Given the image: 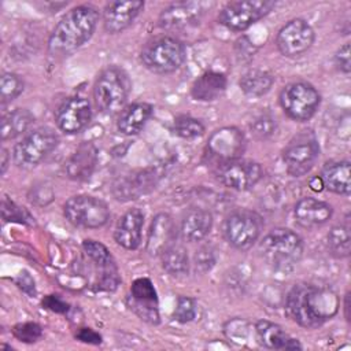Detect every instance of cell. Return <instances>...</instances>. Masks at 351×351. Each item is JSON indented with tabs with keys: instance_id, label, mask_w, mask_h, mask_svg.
<instances>
[{
	"instance_id": "cell-1",
	"label": "cell",
	"mask_w": 351,
	"mask_h": 351,
	"mask_svg": "<svg viewBox=\"0 0 351 351\" xmlns=\"http://www.w3.org/2000/svg\"><path fill=\"white\" fill-rule=\"evenodd\" d=\"M340 307L337 293L326 285L296 284L287 295L285 313L298 325L314 329L332 319Z\"/></svg>"
},
{
	"instance_id": "cell-2",
	"label": "cell",
	"mask_w": 351,
	"mask_h": 351,
	"mask_svg": "<svg viewBox=\"0 0 351 351\" xmlns=\"http://www.w3.org/2000/svg\"><path fill=\"white\" fill-rule=\"evenodd\" d=\"M100 14L93 5H78L66 12L48 38V53L62 59L81 48L93 34Z\"/></svg>"
},
{
	"instance_id": "cell-3",
	"label": "cell",
	"mask_w": 351,
	"mask_h": 351,
	"mask_svg": "<svg viewBox=\"0 0 351 351\" xmlns=\"http://www.w3.org/2000/svg\"><path fill=\"white\" fill-rule=\"evenodd\" d=\"M259 250L265 261L274 270L288 271L300 261L303 241L291 229L276 228L262 239Z\"/></svg>"
},
{
	"instance_id": "cell-4",
	"label": "cell",
	"mask_w": 351,
	"mask_h": 351,
	"mask_svg": "<svg viewBox=\"0 0 351 351\" xmlns=\"http://www.w3.org/2000/svg\"><path fill=\"white\" fill-rule=\"evenodd\" d=\"M132 90L128 73L118 66H108L99 74L93 86L96 107L104 114H115L123 106Z\"/></svg>"
},
{
	"instance_id": "cell-5",
	"label": "cell",
	"mask_w": 351,
	"mask_h": 351,
	"mask_svg": "<svg viewBox=\"0 0 351 351\" xmlns=\"http://www.w3.org/2000/svg\"><path fill=\"white\" fill-rule=\"evenodd\" d=\"M186 59L184 44L170 36L148 41L140 53L143 66L155 74H169L182 66Z\"/></svg>"
},
{
	"instance_id": "cell-6",
	"label": "cell",
	"mask_w": 351,
	"mask_h": 351,
	"mask_svg": "<svg viewBox=\"0 0 351 351\" xmlns=\"http://www.w3.org/2000/svg\"><path fill=\"white\" fill-rule=\"evenodd\" d=\"M58 143L59 137L52 129H34L14 147V162L22 169H32L43 162L56 148Z\"/></svg>"
},
{
	"instance_id": "cell-7",
	"label": "cell",
	"mask_w": 351,
	"mask_h": 351,
	"mask_svg": "<svg viewBox=\"0 0 351 351\" xmlns=\"http://www.w3.org/2000/svg\"><path fill=\"white\" fill-rule=\"evenodd\" d=\"M67 221L82 229H96L104 226L110 219L107 204L89 195H77L70 197L63 207Z\"/></svg>"
},
{
	"instance_id": "cell-8",
	"label": "cell",
	"mask_w": 351,
	"mask_h": 351,
	"mask_svg": "<svg viewBox=\"0 0 351 351\" xmlns=\"http://www.w3.org/2000/svg\"><path fill=\"white\" fill-rule=\"evenodd\" d=\"M319 155V145L311 130H302L295 134L282 151V160L293 177L304 176L311 170Z\"/></svg>"
},
{
	"instance_id": "cell-9",
	"label": "cell",
	"mask_w": 351,
	"mask_h": 351,
	"mask_svg": "<svg viewBox=\"0 0 351 351\" xmlns=\"http://www.w3.org/2000/svg\"><path fill=\"white\" fill-rule=\"evenodd\" d=\"M276 7L274 1L269 0H236L226 3L219 14L221 25L233 32H243L261 18L267 15Z\"/></svg>"
},
{
	"instance_id": "cell-10",
	"label": "cell",
	"mask_w": 351,
	"mask_h": 351,
	"mask_svg": "<svg viewBox=\"0 0 351 351\" xmlns=\"http://www.w3.org/2000/svg\"><path fill=\"white\" fill-rule=\"evenodd\" d=\"M263 228L262 217L251 210H236L223 222L225 239L234 248L250 250L259 239Z\"/></svg>"
},
{
	"instance_id": "cell-11",
	"label": "cell",
	"mask_w": 351,
	"mask_h": 351,
	"mask_svg": "<svg viewBox=\"0 0 351 351\" xmlns=\"http://www.w3.org/2000/svg\"><path fill=\"white\" fill-rule=\"evenodd\" d=\"M321 101L318 90L307 82H291L280 93V104L285 114L295 121L310 119Z\"/></svg>"
},
{
	"instance_id": "cell-12",
	"label": "cell",
	"mask_w": 351,
	"mask_h": 351,
	"mask_svg": "<svg viewBox=\"0 0 351 351\" xmlns=\"http://www.w3.org/2000/svg\"><path fill=\"white\" fill-rule=\"evenodd\" d=\"M263 170L259 163L247 159H232L222 162L217 170L218 180L228 188L236 191L251 189L261 178Z\"/></svg>"
},
{
	"instance_id": "cell-13",
	"label": "cell",
	"mask_w": 351,
	"mask_h": 351,
	"mask_svg": "<svg viewBox=\"0 0 351 351\" xmlns=\"http://www.w3.org/2000/svg\"><path fill=\"white\" fill-rule=\"evenodd\" d=\"M313 27L300 18L285 23L276 38L278 51L287 58H296L304 53L314 43Z\"/></svg>"
},
{
	"instance_id": "cell-14",
	"label": "cell",
	"mask_w": 351,
	"mask_h": 351,
	"mask_svg": "<svg viewBox=\"0 0 351 351\" xmlns=\"http://www.w3.org/2000/svg\"><path fill=\"white\" fill-rule=\"evenodd\" d=\"M82 250L88 259L99 269L96 288L100 291H114L119 284V276L117 265L110 254L108 248L95 240H84Z\"/></svg>"
},
{
	"instance_id": "cell-15",
	"label": "cell",
	"mask_w": 351,
	"mask_h": 351,
	"mask_svg": "<svg viewBox=\"0 0 351 351\" xmlns=\"http://www.w3.org/2000/svg\"><path fill=\"white\" fill-rule=\"evenodd\" d=\"M92 119L89 101L81 96H73L64 100L56 110L55 121L58 128L67 133L75 134L85 129Z\"/></svg>"
},
{
	"instance_id": "cell-16",
	"label": "cell",
	"mask_w": 351,
	"mask_h": 351,
	"mask_svg": "<svg viewBox=\"0 0 351 351\" xmlns=\"http://www.w3.org/2000/svg\"><path fill=\"white\" fill-rule=\"evenodd\" d=\"M160 173L154 169H144L118 178L112 185V195L117 200L128 202L138 199L140 196L151 192L158 184Z\"/></svg>"
},
{
	"instance_id": "cell-17",
	"label": "cell",
	"mask_w": 351,
	"mask_h": 351,
	"mask_svg": "<svg viewBox=\"0 0 351 351\" xmlns=\"http://www.w3.org/2000/svg\"><path fill=\"white\" fill-rule=\"evenodd\" d=\"M208 4L203 1H181L165 8L159 16V25L167 30H180L200 22Z\"/></svg>"
},
{
	"instance_id": "cell-18",
	"label": "cell",
	"mask_w": 351,
	"mask_h": 351,
	"mask_svg": "<svg viewBox=\"0 0 351 351\" xmlns=\"http://www.w3.org/2000/svg\"><path fill=\"white\" fill-rule=\"evenodd\" d=\"M128 303L130 310H133L141 319L152 325L159 324L158 296L149 278L141 277L133 281Z\"/></svg>"
},
{
	"instance_id": "cell-19",
	"label": "cell",
	"mask_w": 351,
	"mask_h": 351,
	"mask_svg": "<svg viewBox=\"0 0 351 351\" xmlns=\"http://www.w3.org/2000/svg\"><path fill=\"white\" fill-rule=\"evenodd\" d=\"M207 148L211 155L221 159V163L239 159L245 149V136L237 128H221L210 136Z\"/></svg>"
},
{
	"instance_id": "cell-20",
	"label": "cell",
	"mask_w": 351,
	"mask_h": 351,
	"mask_svg": "<svg viewBox=\"0 0 351 351\" xmlns=\"http://www.w3.org/2000/svg\"><path fill=\"white\" fill-rule=\"evenodd\" d=\"M143 8L144 1L141 0H119L108 3L103 11L104 29L112 34L123 32L133 23Z\"/></svg>"
},
{
	"instance_id": "cell-21",
	"label": "cell",
	"mask_w": 351,
	"mask_h": 351,
	"mask_svg": "<svg viewBox=\"0 0 351 351\" xmlns=\"http://www.w3.org/2000/svg\"><path fill=\"white\" fill-rule=\"evenodd\" d=\"M176 225L169 214H158L149 226L147 252L151 256H160L176 241Z\"/></svg>"
},
{
	"instance_id": "cell-22",
	"label": "cell",
	"mask_w": 351,
	"mask_h": 351,
	"mask_svg": "<svg viewBox=\"0 0 351 351\" xmlns=\"http://www.w3.org/2000/svg\"><path fill=\"white\" fill-rule=\"evenodd\" d=\"M143 223H144L143 211L138 208H130L119 218L115 226V230H114L115 241L126 250H136L141 244Z\"/></svg>"
},
{
	"instance_id": "cell-23",
	"label": "cell",
	"mask_w": 351,
	"mask_h": 351,
	"mask_svg": "<svg viewBox=\"0 0 351 351\" xmlns=\"http://www.w3.org/2000/svg\"><path fill=\"white\" fill-rule=\"evenodd\" d=\"M97 163V149L93 144L85 143L66 160L64 173L73 181L88 180Z\"/></svg>"
},
{
	"instance_id": "cell-24",
	"label": "cell",
	"mask_w": 351,
	"mask_h": 351,
	"mask_svg": "<svg viewBox=\"0 0 351 351\" xmlns=\"http://www.w3.org/2000/svg\"><path fill=\"white\" fill-rule=\"evenodd\" d=\"M332 206L326 202L314 197H303L296 203L293 217L300 226L310 229L328 222L332 217Z\"/></svg>"
},
{
	"instance_id": "cell-25",
	"label": "cell",
	"mask_w": 351,
	"mask_h": 351,
	"mask_svg": "<svg viewBox=\"0 0 351 351\" xmlns=\"http://www.w3.org/2000/svg\"><path fill=\"white\" fill-rule=\"evenodd\" d=\"M258 341L269 350H300L302 344L291 337L280 325L261 319L255 324Z\"/></svg>"
},
{
	"instance_id": "cell-26",
	"label": "cell",
	"mask_w": 351,
	"mask_h": 351,
	"mask_svg": "<svg viewBox=\"0 0 351 351\" xmlns=\"http://www.w3.org/2000/svg\"><path fill=\"white\" fill-rule=\"evenodd\" d=\"M226 77L218 71H206L195 80L191 95L199 101H214L226 90Z\"/></svg>"
},
{
	"instance_id": "cell-27",
	"label": "cell",
	"mask_w": 351,
	"mask_h": 351,
	"mask_svg": "<svg viewBox=\"0 0 351 351\" xmlns=\"http://www.w3.org/2000/svg\"><path fill=\"white\" fill-rule=\"evenodd\" d=\"M351 169L348 160L328 162L321 170L324 186L339 195H350L351 192Z\"/></svg>"
},
{
	"instance_id": "cell-28",
	"label": "cell",
	"mask_w": 351,
	"mask_h": 351,
	"mask_svg": "<svg viewBox=\"0 0 351 351\" xmlns=\"http://www.w3.org/2000/svg\"><path fill=\"white\" fill-rule=\"evenodd\" d=\"M213 226V215L203 208L189 210L181 222V236L185 241L195 243L204 239Z\"/></svg>"
},
{
	"instance_id": "cell-29",
	"label": "cell",
	"mask_w": 351,
	"mask_h": 351,
	"mask_svg": "<svg viewBox=\"0 0 351 351\" xmlns=\"http://www.w3.org/2000/svg\"><path fill=\"white\" fill-rule=\"evenodd\" d=\"M152 106L148 103H133L128 106L121 111L118 118V130L126 136L137 134L152 115Z\"/></svg>"
},
{
	"instance_id": "cell-30",
	"label": "cell",
	"mask_w": 351,
	"mask_h": 351,
	"mask_svg": "<svg viewBox=\"0 0 351 351\" xmlns=\"http://www.w3.org/2000/svg\"><path fill=\"white\" fill-rule=\"evenodd\" d=\"M33 121H34L33 114L25 108H15L4 114L1 118V129H0L1 140L5 141L23 134L29 129Z\"/></svg>"
},
{
	"instance_id": "cell-31",
	"label": "cell",
	"mask_w": 351,
	"mask_h": 351,
	"mask_svg": "<svg viewBox=\"0 0 351 351\" xmlns=\"http://www.w3.org/2000/svg\"><path fill=\"white\" fill-rule=\"evenodd\" d=\"M274 82V77L265 70H250L240 78V88L247 96L258 97L267 93Z\"/></svg>"
},
{
	"instance_id": "cell-32",
	"label": "cell",
	"mask_w": 351,
	"mask_h": 351,
	"mask_svg": "<svg viewBox=\"0 0 351 351\" xmlns=\"http://www.w3.org/2000/svg\"><path fill=\"white\" fill-rule=\"evenodd\" d=\"M162 266L171 276H182L189 270V259L186 250L180 244L170 245L162 255Z\"/></svg>"
},
{
	"instance_id": "cell-33",
	"label": "cell",
	"mask_w": 351,
	"mask_h": 351,
	"mask_svg": "<svg viewBox=\"0 0 351 351\" xmlns=\"http://www.w3.org/2000/svg\"><path fill=\"white\" fill-rule=\"evenodd\" d=\"M350 225L340 223L330 229L328 233V247L330 254L336 258H346L350 255Z\"/></svg>"
},
{
	"instance_id": "cell-34",
	"label": "cell",
	"mask_w": 351,
	"mask_h": 351,
	"mask_svg": "<svg viewBox=\"0 0 351 351\" xmlns=\"http://www.w3.org/2000/svg\"><path fill=\"white\" fill-rule=\"evenodd\" d=\"M23 90V81L15 73H3L0 78V97L1 104H7L16 99Z\"/></svg>"
},
{
	"instance_id": "cell-35",
	"label": "cell",
	"mask_w": 351,
	"mask_h": 351,
	"mask_svg": "<svg viewBox=\"0 0 351 351\" xmlns=\"http://www.w3.org/2000/svg\"><path fill=\"white\" fill-rule=\"evenodd\" d=\"M174 132L182 138H195L204 133V125L196 118L181 115L174 119Z\"/></svg>"
},
{
	"instance_id": "cell-36",
	"label": "cell",
	"mask_w": 351,
	"mask_h": 351,
	"mask_svg": "<svg viewBox=\"0 0 351 351\" xmlns=\"http://www.w3.org/2000/svg\"><path fill=\"white\" fill-rule=\"evenodd\" d=\"M250 128H251L252 134L256 138L265 140V138H269L274 133V130H276V119H274V117L271 114L263 112V114L258 115L251 122Z\"/></svg>"
},
{
	"instance_id": "cell-37",
	"label": "cell",
	"mask_w": 351,
	"mask_h": 351,
	"mask_svg": "<svg viewBox=\"0 0 351 351\" xmlns=\"http://www.w3.org/2000/svg\"><path fill=\"white\" fill-rule=\"evenodd\" d=\"M1 214H3V219L4 221H10V222H19V223H30L32 222V217L29 215V213L26 210H23V207L16 206L12 200L4 197L3 203H1Z\"/></svg>"
},
{
	"instance_id": "cell-38",
	"label": "cell",
	"mask_w": 351,
	"mask_h": 351,
	"mask_svg": "<svg viewBox=\"0 0 351 351\" xmlns=\"http://www.w3.org/2000/svg\"><path fill=\"white\" fill-rule=\"evenodd\" d=\"M15 337L23 343H34L43 336V329L38 324L23 322L18 324L12 329Z\"/></svg>"
},
{
	"instance_id": "cell-39",
	"label": "cell",
	"mask_w": 351,
	"mask_h": 351,
	"mask_svg": "<svg viewBox=\"0 0 351 351\" xmlns=\"http://www.w3.org/2000/svg\"><path fill=\"white\" fill-rule=\"evenodd\" d=\"M195 315H196L195 302L188 296H180L177 299V306L174 310V319L181 324H186L192 321Z\"/></svg>"
},
{
	"instance_id": "cell-40",
	"label": "cell",
	"mask_w": 351,
	"mask_h": 351,
	"mask_svg": "<svg viewBox=\"0 0 351 351\" xmlns=\"http://www.w3.org/2000/svg\"><path fill=\"white\" fill-rule=\"evenodd\" d=\"M214 263H215V256L210 247L206 245V247L199 248V251H196V254H195L196 269H199L202 271H207L214 266Z\"/></svg>"
},
{
	"instance_id": "cell-41",
	"label": "cell",
	"mask_w": 351,
	"mask_h": 351,
	"mask_svg": "<svg viewBox=\"0 0 351 351\" xmlns=\"http://www.w3.org/2000/svg\"><path fill=\"white\" fill-rule=\"evenodd\" d=\"M335 63L337 66V69L346 74L350 73L351 70V55H350V44L346 43L344 45H341L336 55H335Z\"/></svg>"
},
{
	"instance_id": "cell-42",
	"label": "cell",
	"mask_w": 351,
	"mask_h": 351,
	"mask_svg": "<svg viewBox=\"0 0 351 351\" xmlns=\"http://www.w3.org/2000/svg\"><path fill=\"white\" fill-rule=\"evenodd\" d=\"M43 306L53 313L64 314L69 311V304L58 295H48L43 299Z\"/></svg>"
},
{
	"instance_id": "cell-43",
	"label": "cell",
	"mask_w": 351,
	"mask_h": 351,
	"mask_svg": "<svg viewBox=\"0 0 351 351\" xmlns=\"http://www.w3.org/2000/svg\"><path fill=\"white\" fill-rule=\"evenodd\" d=\"M75 339L88 344H100L101 336L90 328H80L75 333Z\"/></svg>"
},
{
	"instance_id": "cell-44",
	"label": "cell",
	"mask_w": 351,
	"mask_h": 351,
	"mask_svg": "<svg viewBox=\"0 0 351 351\" xmlns=\"http://www.w3.org/2000/svg\"><path fill=\"white\" fill-rule=\"evenodd\" d=\"M16 284L18 287L25 291L27 295L33 296L36 293V287H34V280L32 278V276L27 271H21L18 278H16Z\"/></svg>"
},
{
	"instance_id": "cell-45",
	"label": "cell",
	"mask_w": 351,
	"mask_h": 351,
	"mask_svg": "<svg viewBox=\"0 0 351 351\" xmlns=\"http://www.w3.org/2000/svg\"><path fill=\"white\" fill-rule=\"evenodd\" d=\"M308 186L311 191L314 192H321L325 189L324 186V182H322V178L319 176H315V177H311L310 181H308Z\"/></svg>"
},
{
	"instance_id": "cell-46",
	"label": "cell",
	"mask_w": 351,
	"mask_h": 351,
	"mask_svg": "<svg viewBox=\"0 0 351 351\" xmlns=\"http://www.w3.org/2000/svg\"><path fill=\"white\" fill-rule=\"evenodd\" d=\"M8 166V151L5 148H1V173L7 170Z\"/></svg>"
},
{
	"instance_id": "cell-47",
	"label": "cell",
	"mask_w": 351,
	"mask_h": 351,
	"mask_svg": "<svg viewBox=\"0 0 351 351\" xmlns=\"http://www.w3.org/2000/svg\"><path fill=\"white\" fill-rule=\"evenodd\" d=\"M344 317L347 321H350V292H347L344 298Z\"/></svg>"
}]
</instances>
